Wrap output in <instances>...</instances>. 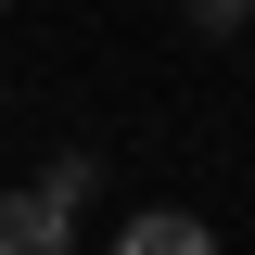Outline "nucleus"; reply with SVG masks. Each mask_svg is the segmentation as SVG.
<instances>
[{"mask_svg": "<svg viewBox=\"0 0 255 255\" xmlns=\"http://www.w3.org/2000/svg\"><path fill=\"white\" fill-rule=\"evenodd\" d=\"M0 255H77V217H51L38 191H0Z\"/></svg>", "mask_w": 255, "mask_h": 255, "instance_id": "obj_1", "label": "nucleus"}, {"mask_svg": "<svg viewBox=\"0 0 255 255\" xmlns=\"http://www.w3.org/2000/svg\"><path fill=\"white\" fill-rule=\"evenodd\" d=\"M115 255H217V230L191 217V204H153V217H128V230H115Z\"/></svg>", "mask_w": 255, "mask_h": 255, "instance_id": "obj_2", "label": "nucleus"}, {"mask_svg": "<svg viewBox=\"0 0 255 255\" xmlns=\"http://www.w3.org/2000/svg\"><path fill=\"white\" fill-rule=\"evenodd\" d=\"M90 191H102V166H90V153H51V166H38V204H51V217H77Z\"/></svg>", "mask_w": 255, "mask_h": 255, "instance_id": "obj_3", "label": "nucleus"}, {"mask_svg": "<svg viewBox=\"0 0 255 255\" xmlns=\"http://www.w3.org/2000/svg\"><path fill=\"white\" fill-rule=\"evenodd\" d=\"M179 13H191V38H243L255 26V0H179Z\"/></svg>", "mask_w": 255, "mask_h": 255, "instance_id": "obj_4", "label": "nucleus"}, {"mask_svg": "<svg viewBox=\"0 0 255 255\" xmlns=\"http://www.w3.org/2000/svg\"><path fill=\"white\" fill-rule=\"evenodd\" d=\"M0 13H13V0H0Z\"/></svg>", "mask_w": 255, "mask_h": 255, "instance_id": "obj_5", "label": "nucleus"}]
</instances>
